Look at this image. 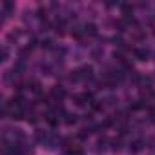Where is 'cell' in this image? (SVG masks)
<instances>
[{
	"mask_svg": "<svg viewBox=\"0 0 155 155\" xmlns=\"http://www.w3.org/2000/svg\"><path fill=\"white\" fill-rule=\"evenodd\" d=\"M51 95H53L55 99H64L66 91H64V88H60V86H55V88L51 90Z\"/></svg>",
	"mask_w": 155,
	"mask_h": 155,
	"instance_id": "1",
	"label": "cell"
},
{
	"mask_svg": "<svg viewBox=\"0 0 155 155\" xmlns=\"http://www.w3.org/2000/svg\"><path fill=\"white\" fill-rule=\"evenodd\" d=\"M133 53H135V57H137L139 60H148V51H146V49H135Z\"/></svg>",
	"mask_w": 155,
	"mask_h": 155,
	"instance_id": "2",
	"label": "cell"
},
{
	"mask_svg": "<svg viewBox=\"0 0 155 155\" xmlns=\"http://www.w3.org/2000/svg\"><path fill=\"white\" fill-rule=\"evenodd\" d=\"M84 33H88V35H97L95 24H86V26H84Z\"/></svg>",
	"mask_w": 155,
	"mask_h": 155,
	"instance_id": "3",
	"label": "cell"
},
{
	"mask_svg": "<svg viewBox=\"0 0 155 155\" xmlns=\"http://www.w3.org/2000/svg\"><path fill=\"white\" fill-rule=\"evenodd\" d=\"M75 122H77V115H75V113H73V115L68 113V115H66V124L71 126V124H75Z\"/></svg>",
	"mask_w": 155,
	"mask_h": 155,
	"instance_id": "4",
	"label": "cell"
},
{
	"mask_svg": "<svg viewBox=\"0 0 155 155\" xmlns=\"http://www.w3.org/2000/svg\"><path fill=\"white\" fill-rule=\"evenodd\" d=\"M131 150H133V151H140V150H142V140H135V142L131 144Z\"/></svg>",
	"mask_w": 155,
	"mask_h": 155,
	"instance_id": "5",
	"label": "cell"
},
{
	"mask_svg": "<svg viewBox=\"0 0 155 155\" xmlns=\"http://www.w3.org/2000/svg\"><path fill=\"white\" fill-rule=\"evenodd\" d=\"M66 155H82V150L75 146V148H71V150H69V151H68Z\"/></svg>",
	"mask_w": 155,
	"mask_h": 155,
	"instance_id": "6",
	"label": "cell"
},
{
	"mask_svg": "<svg viewBox=\"0 0 155 155\" xmlns=\"http://www.w3.org/2000/svg\"><path fill=\"white\" fill-rule=\"evenodd\" d=\"M42 48H46V49H51V48H53V40H49V38H46V40L42 42Z\"/></svg>",
	"mask_w": 155,
	"mask_h": 155,
	"instance_id": "7",
	"label": "cell"
},
{
	"mask_svg": "<svg viewBox=\"0 0 155 155\" xmlns=\"http://www.w3.org/2000/svg\"><path fill=\"white\" fill-rule=\"evenodd\" d=\"M8 55H9V51H8V48H4V49H2V62L8 60Z\"/></svg>",
	"mask_w": 155,
	"mask_h": 155,
	"instance_id": "8",
	"label": "cell"
},
{
	"mask_svg": "<svg viewBox=\"0 0 155 155\" xmlns=\"http://www.w3.org/2000/svg\"><path fill=\"white\" fill-rule=\"evenodd\" d=\"M113 150H115V151L120 150V142H119V140H113Z\"/></svg>",
	"mask_w": 155,
	"mask_h": 155,
	"instance_id": "9",
	"label": "cell"
}]
</instances>
